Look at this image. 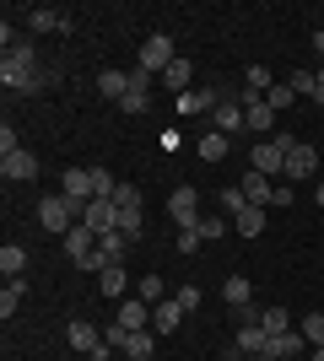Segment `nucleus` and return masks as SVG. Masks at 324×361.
<instances>
[{
  "label": "nucleus",
  "mask_w": 324,
  "mask_h": 361,
  "mask_svg": "<svg viewBox=\"0 0 324 361\" xmlns=\"http://www.w3.org/2000/svg\"><path fill=\"white\" fill-rule=\"evenodd\" d=\"M173 302H179L184 313H195V307H200V286H179V291H173Z\"/></svg>",
  "instance_id": "42"
},
{
  "label": "nucleus",
  "mask_w": 324,
  "mask_h": 361,
  "mask_svg": "<svg viewBox=\"0 0 324 361\" xmlns=\"http://www.w3.org/2000/svg\"><path fill=\"white\" fill-rule=\"evenodd\" d=\"M287 87H292L297 97H313V87H319V71H292V75H287Z\"/></svg>",
  "instance_id": "31"
},
{
  "label": "nucleus",
  "mask_w": 324,
  "mask_h": 361,
  "mask_svg": "<svg viewBox=\"0 0 324 361\" xmlns=\"http://www.w3.org/2000/svg\"><path fill=\"white\" fill-rule=\"evenodd\" d=\"M22 270H28V248H22V243H6V248H0V275L11 281V275H22Z\"/></svg>",
  "instance_id": "24"
},
{
  "label": "nucleus",
  "mask_w": 324,
  "mask_h": 361,
  "mask_svg": "<svg viewBox=\"0 0 324 361\" xmlns=\"http://www.w3.org/2000/svg\"><path fill=\"white\" fill-rule=\"evenodd\" d=\"M65 340H71V350H81V356H92V361L108 356V340L97 334V324H87V318H76V324L65 329Z\"/></svg>",
  "instance_id": "6"
},
{
  "label": "nucleus",
  "mask_w": 324,
  "mask_h": 361,
  "mask_svg": "<svg viewBox=\"0 0 324 361\" xmlns=\"http://www.w3.org/2000/svg\"><path fill=\"white\" fill-rule=\"evenodd\" d=\"M103 340H108V350H124V340H130V329H124L119 318H108V329H103Z\"/></svg>",
  "instance_id": "40"
},
{
  "label": "nucleus",
  "mask_w": 324,
  "mask_h": 361,
  "mask_svg": "<svg viewBox=\"0 0 324 361\" xmlns=\"http://www.w3.org/2000/svg\"><path fill=\"white\" fill-rule=\"evenodd\" d=\"M244 114H248V130H254V135H260V140L270 135V124H276V108L265 103V97H260V103H248Z\"/></svg>",
  "instance_id": "22"
},
{
  "label": "nucleus",
  "mask_w": 324,
  "mask_h": 361,
  "mask_svg": "<svg viewBox=\"0 0 324 361\" xmlns=\"http://www.w3.org/2000/svg\"><path fill=\"white\" fill-rule=\"evenodd\" d=\"M152 350H157V329H136L130 340H124V350H119V356H124V361H146Z\"/></svg>",
  "instance_id": "20"
},
{
  "label": "nucleus",
  "mask_w": 324,
  "mask_h": 361,
  "mask_svg": "<svg viewBox=\"0 0 324 361\" xmlns=\"http://www.w3.org/2000/svg\"><path fill=\"white\" fill-rule=\"evenodd\" d=\"M297 329H303V340H308V345H324V313L297 318Z\"/></svg>",
  "instance_id": "32"
},
{
  "label": "nucleus",
  "mask_w": 324,
  "mask_h": 361,
  "mask_svg": "<svg viewBox=\"0 0 324 361\" xmlns=\"http://www.w3.org/2000/svg\"><path fill=\"white\" fill-rule=\"evenodd\" d=\"M265 103H270V108H276V114H281V108H292V103H297V92L287 87V81H276V87L265 92Z\"/></svg>",
  "instance_id": "34"
},
{
  "label": "nucleus",
  "mask_w": 324,
  "mask_h": 361,
  "mask_svg": "<svg viewBox=\"0 0 324 361\" xmlns=\"http://www.w3.org/2000/svg\"><path fill=\"white\" fill-rule=\"evenodd\" d=\"M244 211H248L244 189H222V216H244Z\"/></svg>",
  "instance_id": "38"
},
{
  "label": "nucleus",
  "mask_w": 324,
  "mask_h": 361,
  "mask_svg": "<svg viewBox=\"0 0 324 361\" xmlns=\"http://www.w3.org/2000/svg\"><path fill=\"white\" fill-rule=\"evenodd\" d=\"M232 232H238V238H260L265 232V205H248L244 216H232Z\"/></svg>",
  "instance_id": "23"
},
{
  "label": "nucleus",
  "mask_w": 324,
  "mask_h": 361,
  "mask_svg": "<svg viewBox=\"0 0 324 361\" xmlns=\"http://www.w3.org/2000/svg\"><path fill=\"white\" fill-rule=\"evenodd\" d=\"M140 221H146V216H140V205H136V211H119V232H124L130 243H140Z\"/></svg>",
  "instance_id": "36"
},
{
  "label": "nucleus",
  "mask_w": 324,
  "mask_h": 361,
  "mask_svg": "<svg viewBox=\"0 0 324 361\" xmlns=\"http://www.w3.org/2000/svg\"><path fill=\"white\" fill-rule=\"evenodd\" d=\"M313 103H319V108H324V81H319V87H313Z\"/></svg>",
  "instance_id": "46"
},
{
  "label": "nucleus",
  "mask_w": 324,
  "mask_h": 361,
  "mask_svg": "<svg viewBox=\"0 0 324 361\" xmlns=\"http://www.w3.org/2000/svg\"><path fill=\"white\" fill-rule=\"evenodd\" d=\"M92 189H97V200H114V189H119V178H114L108 167H92Z\"/></svg>",
  "instance_id": "35"
},
{
  "label": "nucleus",
  "mask_w": 324,
  "mask_h": 361,
  "mask_svg": "<svg viewBox=\"0 0 324 361\" xmlns=\"http://www.w3.org/2000/svg\"><path fill=\"white\" fill-rule=\"evenodd\" d=\"M124 324V329L136 334V329H152V302H140V297H124L119 302V313H114Z\"/></svg>",
  "instance_id": "14"
},
{
  "label": "nucleus",
  "mask_w": 324,
  "mask_h": 361,
  "mask_svg": "<svg viewBox=\"0 0 324 361\" xmlns=\"http://www.w3.org/2000/svg\"><path fill=\"white\" fill-rule=\"evenodd\" d=\"M179 324H184V307H179V302H157V307H152V329L157 334H173V329H179Z\"/></svg>",
  "instance_id": "19"
},
{
  "label": "nucleus",
  "mask_w": 324,
  "mask_h": 361,
  "mask_svg": "<svg viewBox=\"0 0 324 361\" xmlns=\"http://www.w3.org/2000/svg\"><path fill=\"white\" fill-rule=\"evenodd\" d=\"M292 140L297 135H265L260 146L248 151V167L265 173V178H281V173H287V151H292Z\"/></svg>",
  "instance_id": "1"
},
{
  "label": "nucleus",
  "mask_w": 324,
  "mask_h": 361,
  "mask_svg": "<svg viewBox=\"0 0 324 361\" xmlns=\"http://www.w3.org/2000/svg\"><path fill=\"white\" fill-rule=\"evenodd\" d=\"M119 114H146V92H136V87H130V97L119 103Z\"/></svg>",
  "instance_id": "44"
},
{
  "label": "nucleus",
  "mask_w": 324,
  "mask_h": 361,
  "mask_svg": "<svg viewBox=\"0 0 324 361\" xmlns=\"http://www.w3.org/2000/svg\"><path fill=\"white\" fill-rule=\"evenodd\" d=\"M313 71H319V81H324V60H319V65H313Z\"/></svg>",
  "instance_id": "49"
},
{
  "label": "nucleus",
  "mask_w": 324,
  "mask_h": 361,
  "mask_svg": "<svg viewBox=\"0 0 324 361\" xmlns=\"http://www.w3.org/2000/svg\"><path fill=\"white\" fill-rule=\"evenodd\" d=\"M124 286H130V275H124V264H108V270L97 275V291H103V297H124Z\"/></svg>",
  "instance_id": "27"
},
{
  "label": "nucleus",
  "mask_w": 324,
  "mask_h": 361,
  "mask_svg": "<svg viewBox=\"0 0 324 361\" xmlns=\"http://www.w3.org/2000/svg\"><path fill=\"white\" fill-rule=\"evenodd\" d=\"M38 221H44V232H60V238H65V232L81 221V205H76V200H65V195H49L44 205H38Z\"/></svg>",
  "instance_id": "2"
},
{
  "label": "nucleus",
  "mask_w": 324,
  "mask_h": 361,
  "mask_svg": "<svg viewBox=\"0 0 324 361\" xmlns=\"http://www.w3.org/2000/svg\"><path fill=\"white\" fill-rule=\"evenodd\" d=\"M260 329L265 334H287V329H297V318L287 313V307H265V313H260Z\"/></svg>",
  "instance_id": "28"
},
{
  "label": "nucleus",
  "mask_w": 324,
  "mask_h": 361,
  "mask_svg": "<svg viewBox=\"0 0 324 361\" xmlns=\"http://www.w3.org/2000/svg\"><path fill=\"white\" fill-rule=\"evenodd\" d=\"M313 167H319V151L303 146V140H292V151H287V173H281V178H313Z\"/></svg>",
  "instance_id": "13"
},
{
  "label": "nucleus",
  "mask_w": 324,
  "mask_h": 361,
  "mask_svg": "<svg viewBox=\"0 0 324 361\" xmlns=\"http://www.w3.org/2000/svg\"><path fill=\"white\" fill-rule=\"evenodd\" d=\"M0 81H6V92H38L49 81V71L44 65H22V60L6 54V60H0Z\"/></svg>",
  "instance_id": "3"
},
{
  "label": "nucleus",
  "mask_w": 324,
  "mask_h": 361,
  "mask_svg": "<svg viewBox=\"0 0 324 361\" xmlns=\"http://www.w3.org/2000/svg\"><path fill=\"white\" fill-rule=\"evenodd\" d=\"M168 216L179 221V232H189V226H200V189H189V183H179L168 195Z\"/></svg>",
  "instance_id": "5"
},
{
  "label": "nucleus",
  "mask_w": 324,
  "mask_h": 361,
  "mask_svg": "<svg viewBox=\"0 0 324 361\" xmlns=\"http://www.w3.org/2000/svg\"><path fill=\"white\" fill-rule=\"evenodd\" d=\"M28 32L32 38H44V32H71V16L54 11V6H32L28 11Z\"/></svg>",
  "instance_id": "10"
},
{
  "label": "nucleus",
  "mask_w": 324,
  "mask_h": 361,
  "mask_svg": "<svg viewBox=\"0 0 324 361\" xmlns=\"http://www.w3.org/2000/svg\"><path fill=\"white\" fill-rule=\"evenodd\" d=\"M200 232H195V226H189V232H179V254H200Z\"/></svg>",
  "instance_id": "43"
},
{
  "label": "nucleus",
  "mask_w": 324,
  "mask_h": 361,
  "mask_svg": "<svg viewBox=\"0 0 324 361\" xmlns=\"http://www.w3.org/2000/svg\"><path fill=\"white\" fill-rule=\"evenodd\" d=\"M222 302H227V307H238V313H244V307H254V286H248V275H227V281H222Z\"/></svg>",
  "instance_id": "16"
},
{
  "label": "nucleus",
  "mask_w": 324,
  "mask_h": 361,
  "mask_svg": "<svg viewBox=\"0 0 324 361\" xmlns=\"http://www.w3.org/2000/svg\"><path fill=\"white\" fill-rule=\"evenodd\" d=\"M195 151H200V162H222V157L232 151V140L222 135V130H211V135H200V146H195Z\"/></svg>",
  "instance_id": "25"
},
{
  "label": "nucleus",
  "mask_w": 324,
  "mask_h": 361,
  "mask_svg": "<svg viewBox=\"0 0 324 361\" xmlns=\"http://www.w3.org/2000/svg\"><path fill=\"white\" fill-rule=\"evenodd\" d=\"M124 248H130L124 232H103V238H97V254H103L108 264H124Z\"/></svg>",
  "instance_id": "29"
},
{
  "label": "nucleus",
  "mask_w": 324,
  "mask_h": 361,
  "mask_svg": "<svg viewBox=\"0 0 324 361\" xmlns=\"http://www.w3.org/2000/svg\"><path fill=\"white\" fill-rule=\"evenodd\" d=\"M22 297H28V281H22V275H11V281H6V291H0V318H11L16 307H22Z\"/></svg>",
  "instance_id": "26"
},
{
  "label": "nucleus",
  "mask_w": 324,
  "mask_h": 361,
  "mask_svg": "<svg viewBox=\"0 0 324 361\" xmlns=\"http://www.w3.org/2000/svg\"><path fill=\"white\" fill-rule=\"evenodd\" d=\"M0 173H6V183H32L38 178V157H32L28 146H16L0 157Z\"/></svg>",
  "instance_id": "8"
},
{
  "label": "nucleus",
  "mask_w": 324,
  "mask_h": 361,
  "mask_svg": "<svg viewBox=\"0 0 324 361\" xmlns=\"http://www.w3.org/2000/svg\"><path fill=\"white\" fill-rule=\"evenodd\" d=\"M97 92L108 103H124L130 97V71H97Z\"/></svg>",
  "instance_id": "18"
},
{
  "label": "nucleus",
  "mask_w": 324,
  "mask_h": 361,
  "mask_svg": "<svg viewBox=\"0 0 324 361\" xmlns=\"http://www.w3.org/2000/svg\"><path fill=\"white\" fill-rule=\"evenodd\" d=\"M216 103H222V97H216L211 87H189V92H179V119H195V114H216Z\"/></svg>",
  "instance_id": "9"
},
{
  "label": "nucleus",
  "mask_w": 324,
  "mask_h": 361,
  "mask_svg": "<svg viewBox=\"0 0 324 361\" xmlns=\"http://www.w3.org/2000/svg\"><path fill=\"white\" fill-rule=\"evenodd\" d=\"M81 221L92 226L97 238H103V232H119V205H114V200H92V205L81 211Z\"/></svg>",
  "instance_id": "12"
},
{
  "label": "nucleus",
  "mask_w": 324,
  "mask_h": 361,
  "mask_svg": "<svg viewBox=\"0 0 324 361\" xmlns=\"http://www.w3.org/2000/svg\"><path fill=\"white\" fill-rule=\"evenodd\" d=\"M173 60H179V49H173L168 32H152V38L140 44V71H146V75H168Z\"/></svg>",
  "instance_id": "4"
},
{
  "label": "nucleus",
  "mask_w": 324,
  "mask_h": 361,
  "mask_svg": "<svg viewBox=\"0 0 324 361\" xmlns=\"http://www.w3.org/2000/svg\"><path fill=\"white\" fill-rule=\"evenodd\" d=\"M244 361H265V356H244Z\"/></svg>",
  "instance_id": "50"
},
{
  "label": "nucleus",
  "mask_w": 324,
  "mask_h": 361,
  "mask_svg": "<svg viewBox=\"0 0 324 361\" xmlns=\"http://www.w3.org/2000/svg\"><path fill=\"white\" fill-rule=\"evenodd\" d=\"M189 75H195V65H189V60H173L162 81H168V87H173V97H179V92H189Z\"/></svg>",
  "instance_id": "30"
},
{
  "label": "nucleus",
  "mask_w": 324,
  "mask_h": 361,
  "mask_svg": "<svg viewBox=\"0 0 324 361\" xmlns=\"http://www.w3.org/2000/svg\"><path fill=\"white\" fill-rule=\"evenodd\" d=\"M313 200H319V205H324V183H319V189H313Z\"/></svg>",
  "instance_id": "47"
},
{
  "label": "nucleus",
  "mask_w": 324,
  "mask_h": 361,
  "mask_svg": "<svg viewBox=\"0 0 324 361\" xmlns=\"http://www.w3.org/2000/svg\"><path fill=\"white\" fill-rule=\"evenodd\" d=\"M238 189H244V200H248V205H270V189H276V178H265V173H254V167H248Z\"/></svg>",
  "instance_id": "17"
},
{
  "label": "nucleus",
  "mask_w": 324,
  "mask_h": 361,
  "mask_svg": "<svg viewBox=\"0 0 324 361\" xmlns=\"http://www.w3.org/2000/svg\"><path fill=\"white\" fill-rule=\"evenodd\" d=\"M114 205H119V211H136V205H140V189H136V183H119V189H114Z\"/></svg>",
  "instance_id": "39"
},
{
  "label": "nucleus",
  "mask_w": 324,
  "mask_h": 361,
  "mask_svg": "<svg viewBox=\"0 0 324 361\" xmlns=\"http://www.w3.org/2000/svg\"><path fill=\"white\" fill-rule=\"evenodd\" d=\"M244 87H248V92H260V97H265V92L276 87V81H270V71H265V65H248V75H244Z\"/></svg>",
  "instance_id": "33"
},
{
  "label": "nucleus",
  "mask_w": 324,
  "mask_h": 361,
  "mask_svg": "<svg viewBox=\"0 0 324 361\" xmlns=\"http://www.w3.org/2000/svg\"><path fill=\"white\" fill-rule=\"evenodd\" d=\"M60 195H65V200H76L81 211H87V205L97 200V189H92V167H65V173H60Z\"/></svg>",
  "instance_id": "7"
},
{
  "label": "nucleus",
  "mask_w": 324,
  "mask_h": 361,
  "mask_svg": "<svg viewBox=\"0 0 324 361\" xmlns=\"http://www.w3.org/2000/svg\"><path fill=\"white\" fill-rule=\"evenodd\" d=\"M140 302H152V307H157V302H168V297H162V281H157V275H140Z\"/></svg>",
  "instance_id": "41"
},
{
  "label": "nucleus",
  "mask_w": 324,
  "mask_h": 361,
  "mask_svg": "<svg viewBox=\"0 0 324 361\" xmlns=\"http://www.w3.org/2000/svg\"><path fill=\"white\" fill-rule=\"evenodd\" d=\"M195 232H200L205 243H211V238H227V216H200V226H195Z\"/></svg>",
  "instance_id": "37"
},
{
  "label": "nucleus",
  "mask_w": 324,
  "mask_h": 361,
  "mask_svg": "<svg viewBox=\"0 0 324 361\" xmlns=\"http://www.w3.org/2000/svg\"><path fill=\"white\" fill-rule=\"evenodd\" d=\"M60 243H65V259H71V264H81V259H87V254L97 248V232H92L87 221H76V226H71V232H65Z\"/></svg>",
  "instance_id": "11"
},
{
  "label": "nucleus",
  "mask_w": 324,
  "mask_h": 361,
  "mask_svg": "<svg viewBox=\"0 0 324 361\" xmlns=\"http://www.w3.org/2000/svg\"><path fill=\"white\" fill-rule=\"evenodd\" d=\"M313 361H324V345H313Z\"/></svg>",
  "instance_id": "48"
},
{
  "label": "nucleus",
  "mask_w": 324,
  "mask_h": 361,
  "mask_svg": "<svg viewBox=\"0 0 324 361\" xmlns=\"http://www.w3.org/2000/svg\"><path fill=\"white\" fill-rule=\"evenodd\" d=\"M211 124H216V130H222V135H238V130H248V114H244V108H238V97H232V103H216V114H211Z\"/></svg>",
  "instance_id": "15"
},
{
  "label": "nucleus",
  "mask_w": 324,
  "mask_h": 361,
  "mask_svg": "<svg viewBox=\"0 0 324 361\" xmlns=\"http://www.w3.org/2000/svg\"><path fill=\"white\" fill-rule=\"evenodd\" d=\"M313 54L324 60V27H313Z\"/></svg>",
  "instance_id": "45"
},
{
  "label": "nucleus",
  "mask_w": 324,
  "mask_h": 361,
  "mask_svg": "<svg viewBox=\"0 0 324 361\" xmlns=\"http://www.w3.org/2000/svg\"><path fill=\"white\" fill-rule=\"evenodd\" d=\"M265 345H270V334H265L260 324H244V329H238V356H265Z\"/></svg>",
  "instance_id": "21"
}]
</instances>
